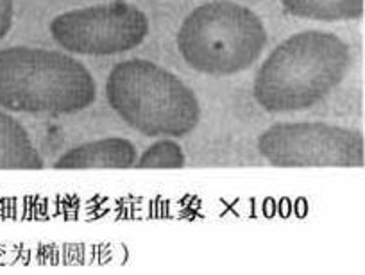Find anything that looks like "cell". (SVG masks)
I'll return each mask as SVG.
<instances>
[{"instance_id":"6da1fadb","label":"cell","mask_w":365,"mask_h":275,"mask_svg":"<svg viewBox=\"0 0 365 275\" xmlns=\"http://www.w3.org/2000/svg\"><path fill=\"white\" fill-rule=\"evenodd\" d=\"M349 61V47L335 34H294L270 52L256 74V102L270 113L308 109L342 82Z\"/></svg>"},{"instance_id":"7a4b0ae2","label":"cell","mask_w":365,"mask_h":275,"mask_svg":"<svg viewBox=\"0 0 365 275\" xmlns=\"http://www.w3.org/2000/svg\"><path fill=\"white\" fill-rule=\"evenodd\" d=\"M97 86L72 55L47 48L0 50V106L15 113L72 114L93 104Z\"/></svg>"},{"instance_id":"5b68a950","label":"cell","mask_w":365,"mask_h":275,"mask_svg":"<svg viewBox=\"0 0 365 275\" xmlns=\"http://www.w3.org/2000/svg\"><path fill=\"white\" fill-rule=\"evenodd\" d=\"M258 151L270 165L282 168L365 165L364 134L324 122L274 124L258 138Z\"/></svg>"},{"instance_id":"30bf717a","label":"cell","mask_w":365,"mask_h":275,"mask_svg":"<svg viewBox=\"0 0 365 275\" xmlns=\"http://www.w3.org/2000/svg\"><path fill=\"white\" fill-rule=\"evenodd\" d=\"M187 165V156L182 152L181 145L172 140H160L150 145L138 159H136V168H182Z\"/></svg>"},{"instance_id":"52a82bcc","label":"cell","mask_w":365,"mask_h":275,"mask_svg":"<svg viewBox=\"0 0 365 275\" xmlns=\"http://www.w3.org/2000/svg\"><path fill=\"white\" fill-rule=\"evenodd\" d=\"M138 159L135 145L125 138H104L70 149L54 163L58 170L133 168Z\"/></svg>"},{"instance_id":"3957f363","label":"cell","mask_w":365,"mask_h":275,"mask_svg":"<svg viewBox=\"0 0 365 275\" xmlns=\"http://www.w3.org/2000/svg\"><path fill=\"white\" fill-rule=\"evenodd\" d=\"M111 109L145 136L181 138L197 127L201 104L172 72L147 59L115 65L106 81Z\"/></svg>"},{"instance_id":"277c9868","label":"cell","mask_w":365,"mask_h":275,"mask_svg":"<svg viewBox=\"0 0 365 275\" xmlns=\"http://www.w3.org/2000/svg\"><path fill=\"white\" fill-rule=\"evenodd\" d=\"M267 33L262 20L245 6L215 0L195 8L182 20L178 48L182 59L201 74L233 75L262 54Z\"/></svg>"},{"instance_id":"8fae6325","label":"cell","mask_w":365,"mask_h":275,"mask_svg":"<svg viewBox=\"0 0 365 275\" xmlns=\"http://www.w3.org/2000/svg\"><path fill=\"white\" fill-rule=\"evenodd\" d=\"M13 18H15V0H0V41L11 31Z\"/></svg>"},{"instance_id":"9c48e42d","label":"cell","mask_w":365,"mask_h":275,"mask_svg":"<svg viewBox=\"0 0 365 275\" xmlns=\"http://www.w3.org/2000/svg\"><path fill=\"white\" fill-rule=\"evenodd\" d=\"M287 13L299 18L336 22L364 15V0H282Z\"/></svg>"},{"instance_id":"8992f818","label":"cell","mask_w":365,"mask_h":275,"mask_svg":"<svg viewBox=\"0 0 365 275\" xmlns=\"http://www.w3.org/2000/svg\"><path fill=\"white\" fill-rule=\"evenodd\" d=\"M51 34L65 50L83 55H113L136 48L149 34L142 9L125 2L91 6L58 15Z\"/></svg>"},{"instance_id":"ba28073f","label":"cell","mask_w":365,"mask_h":275,"mask_svg":"<svg viewBox=\"0 0 365 275\" xmlns=\"http://www.w3.org/2000/svg\"><path fill=\"white\" fill-rule=\"evenodd\" d=\"M43 166L29 132L11 114L0 111V170H43Z\"/></svg>"}]
</instances>
